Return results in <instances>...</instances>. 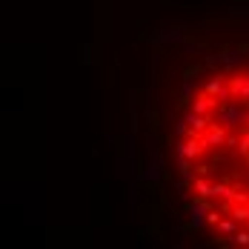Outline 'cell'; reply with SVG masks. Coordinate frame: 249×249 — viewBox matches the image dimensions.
<instances>
[{
  "instance_id": "1",
  "label": "cell",
  "mask_w": 249,
  "mask_h": 249,
  "mask_svg": "<svg viewBox=\"0 0 249 249\" xmlns=\"http://www.w3.org/2000/svg\"><path fill=\"white\" fill-rule=\"evenodd\" d=\"M175 163L200 229L224 247L249 249V63L215 69L189 92Z\"/></svg>"
}]
</instances>
